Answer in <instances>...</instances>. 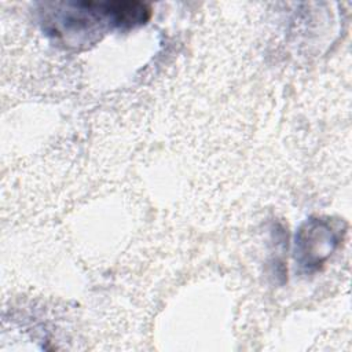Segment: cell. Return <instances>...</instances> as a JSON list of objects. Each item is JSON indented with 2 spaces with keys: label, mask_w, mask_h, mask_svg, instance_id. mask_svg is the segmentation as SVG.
Here are the masks:
<instances>
[{
  "label": "cell",
  "mask_w": 352,
  "mask_h": 352,
  "mask_svg": "<svg viewBox=\"0 0 352 352\" xmlns=\"http://www.w3.org/2000/svg\"><path fill=\"white\" fill-rule=\"evenodd\" d=\"M44 7L45 32L70 47L91 44L107 29L144 25L151 16L150 6L140 1H63Z\"/></svg>",
  "instance_id": "1"
},
{
  "label": "cell",
  "mask_w": 352,
  "mask_h": 352,
  "mask_svg": "<svg viewBox=\"0 0 352 352\" xmlns=\"http://www.w3.org/2000/svg\"><path fill=\"white\" fill-rule=\"evenodd\" d=\"M345 223L330 219H309L296 235V260L308 271L318 270L336 250L345 235Z\"/></svg>",
  "instance_id": "2"
}]
</instances>
